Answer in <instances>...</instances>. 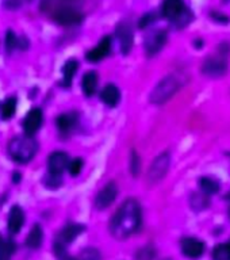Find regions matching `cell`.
Masks as SVG:
<instances>
[{
    "instance_id": "obj_1",
    "label": "cell",
    "mask_w": 230,
    "mask_h": 260,
    "mask_svg": "<svg viewBox=\"0 0 230 260\" xmlns=\"http://www.w3.org/2000/svg\"><path fill=\"white\" fill-rule=\"evenodd\" d=\"M142 225V209L137 199L129 198L118 207L110 221V233L114 239L126 240L137 233Z\"/></svg>"
},
{
    "instance_id": "obj_2",
    "label": "cell",
    "mask_w": 230,
    "mask_h": 260,
    "mask_svg": "<svg viewBox=\"0 0 230 260\" xmlns=\"http://www.w3.org/2000/svg\"><path fill=\"white\" fill-rule=\"evenodd\" d=\"M7 152L12 161L18 164H27L36 157L38 152V142L34 140V137H28L24 134L16 136L8 142Z\"/></svg>"
},
{
    "instance_id": "obj_3",
    "label": "cell",
    "mask_w": 230,
    "mask_h": 260,
    "mask_svg": "<svg viewBox=\"0 0 230 260\" xmlns=\"http://www.w3.org/2000/svg\"><path fill=\"white\" fill-rule=\"evenodd\" d=\"M161 15L176 28H184L194 19L192 11L184 0H162Z\"/></svg>"
},
{
    "instance_id": "obj_4",
    "label": "cell",
    "mask_w": 230,
    "mask_h": 260,
    "mask_svg": "<svg viewBox=\"0 0 230 260\" xmlns=\"http://www.w3.org/2000/svg\"><path fill=\"white\" fill-rule=\"evenodd\" d=\"M180 81L176 76L170 75L166 76L162 80L157 83V85L152 89L150 92V102L153 105H164L166 102H168L171 98L174 96L175 93L180 89Z\"/></svg>"
},
{
    "instance_id": "obj_5",
    "label": "cell",
    "mask_w": 230,
    "mask_h": 260,
    "mask_svg": "<svg viewBox=\"0 0 230 260\" xmlns=\"http://www.w3.org/2000/svg\"><path fill=\"white\" fill-rule=\"evenodd\" d=\"M54 23L71 27V26H77L84 20V14L79 8L73 6H60L53 11L52 15Z\"/></svg>"
},
{
    "instance_id": "obj_6",
    "label": "cell",
    "mask_w": 230,
    "mask_h": 260,
    "mask_svg": "<svg viewBox=\"0 0 230 260\" xmlns=\"http://www.w3.org/2000/svg\"><path fill=\"white\" fill-rule=\"evenodd\" d=\"M167 41H168V32L164 28H156L148 32L144 40V49H145L146 56L153 57L161 52Z\"/></svg>"
},
{
    "instance_id": "obj_7",
    "label": "cell",
    "mask_w": 230,
    "mask_h": 260,
    "mask_svg": "<svg viewBox=\"0 0 230 260\" xmlns=\"http://www.w3.org/2000/svg\"><path fill=\"white\" fill-rule=\"evenodd\" d=\"M171 167V153L170 152H162L154 158L150 164L149 172H148V180L149 183L154 184L166 178L167 172Z\"/></svg>"
},
{
    "instance_id": "obj_8",
    "label": "cell",
    "mask_w": 230,
    "mask_h": 260,
    "mask_svg": "<svg viewBox=\"0 0 230 260\" xmlns=\"http://www.w3.org/2000/svg\"><path fill=\"white\" fill-rule=\"evenodd\" d=\"M115 36L119 42V49L123 56H127L132 49H133L134 44V32L132 24L127 20H119V23L117 24L115 28Z\"/></svg>"
},
{
    "instance_id": "obj_9",
    "label": "cell",
    "mask_w": 230,
    "mask_h": 260,
    "mask_svg": "<svg viewBox=\"0 0 230 260\" xmlns=\"http://www.w3.org/2000/svg\"><path fill=\"white\" fill-rule=\"evenodd\" d=\"M118 186L115 182L106 183L105 187H102L101 191L95 197V207L97 210H106L107 207L111 206L118 197Z\"/></svg>"
},
{
    "instance_id": "obj_10",
    "label": "cell",
    "mask_w": 230,
    "mask_h": 260,
    "mask_svg": "<svg viewBox=\"0 0 230 260\" xmlns=\"http://www.w3.org/2000/svg\"><path fill=\"white\" fill-rule=\"evenodd\" d=\"M44 123V111L40 107H32L23 119L22 127H23V134L28 137H34L41 126Z\"/></svg>"
},
{
    "instance_id": "obj_11",
    "label": "cell",
    "mask_w": 230,
    "mask_h": 260,
    "mask_svg": "<svg viewBox=\"0 0 230 260\" xmlns=\"http://www.w3.org/2000/svg\"><path fill=\"white\" fill-rule=\"evenodd\" d=\"M113 52V38L110 36H105L96 46H93L91 50L85 53V58L89 62H101L111 54Z\"/></svg>"
},
{
    "instance_id": "obj_12",
    "label": "cell",
    "mask_w": 230,
    "mask_h": 260,
    "mask_svg": "<svg viewBox=\"0 0 230 260\" xmlns=\"http://www.w3.org/2000/svg\"><path fill=\"white\" fill-rule=\"evenodd\" d=\"M84 231L85 225H83V223L69 222L57 233V236L54 237V241L64 245V247H68L69 244H72L81 233H84Z\"/></svg>"
},
{
    "instance_id": "obj_13",
    "label": "cell",
    "mask_w": 230,
    "mask_h": 260,
    "mask_svg": "<svg viewBox=\"0 0 230 260\" xmlns=\"http://www.w3.org/2000/svg\"><path fill=\"white\" fill-rule=\"evenodd\" d=\"M227 62L221 56L209 57L202 65V72L209 77H219L226 73Z\"/></svg>"
},
{
    "instance_id": "obj_14",
    "label": "cell",
    "mask_w": 230,
    "mask_h": 260,
    "mask_svg": "<svg viewBox=\"0 0 230 260\" xmlns=\"http://www.w3.org/2000/svg\"><path fill=\"white\" fill-rule=\"evenodd\" d=\"M71 161L68 153L64 150H56L50 153L48 157V172L56 175H62L68 168V164Z\"/></svg>"
},
{
    "instance_id": "obj_15",
    "label": "cell",
    "mask_w": 230,
    "mask_h": 260,
    "mask_svg": "<svg viewBox=\"0 0 230 260\" xmlns=\"http://www.w3.org/2000/svg\"><path fill=\"white\" fill-rule=\"evenodd\" d=\"M180 248L188 259H199L205 252V243L195 237H184L180 241Z\"/></svg>"
},
{
    "instance_id": "obj_16",
    "label": "cell",
    "mask_w": 230,
    "mask_h": 260,
    "mask_svg": "<svg viewBox=\"0 0 230 260\" xmlns=\"http://www.w3.org/2000/svg\"><path fill=\"white\" fill-rule=\"evenodd\" d=\"M24 225V211L19 205H14L8 211L7 229L10 235H18Z\"/></svg>"
},
{
    "instance_id": "obj_17",
    "label": "cell",
    "mask_w": 230,
    "mask_h": 260,
    "mask_svg": "<svg viewBox=\"0 0 230 260\" xmlns=\"http://www.w3.org/2000/svg\"><path fill=\"white\" fill-rule=\"evenodd\" d=\"M79 123V114L75 111L62 113L56 118V126L61 134H69Z\"/></svg>"
},
{
    "instance_id": "obj_18",
    "label": "cell",
    "mask_w": 230,
    "mask_h": 260,
    "mask_svg": "<svg viewBox=\"0 0 230 260\" xmlns=\"http://www.w3.org/2000/svg\"><path fill=\"white\" fill-rule=\"evenodd\" d=\"M101 101L110 109L117 107L121 102V89L118 88V85L114 84V83L106 84L101 91Z\"/></svg>"
},
{
    "instance_id": "obj_19",
    "label": "cell",
    "mask_w": 230,
    "mask_h": 260,
    "mask_svg": "<svg viewBox=\"0 0 230 260\" xmlns=\"http://www.w3.org/2000/svg\"><path fill=\"white\" fill-rule=\"evenodd\" d=\"M97 84H99V76L95 71H88L83 75L81 79V89L87 98L93 96L97 91Z\"/></svg>"
},
{
    "instance_id": "obj_20",
    "label": "cell",
    "mask_w": 230,
    "mask_h": 260,
    "mask_svg": "<svg viewBox=\"0 0 230 260\" xmlns=\"http://www.w3.org/2000/svg\"><path fill=\"white\" fill-rule=\"evenodd\" d=\"M79 61L76 58H69L64 62L62 68H61V75H62V85L65 88H71L72 85L73 77L79 71Z\"/></svg>"
},
{
    "instance_id": "obj_21",
    "label": "cell",
    "mask_w": 230,
    "mask_h": 260,
    "mask_svg": "<svg viewBox=\"0 0 230 260\" xmlns=\"http://www.w3.org/2000/svg\"><path fill=\"white\" fill-rule=\"evenodd\" d=\"M18 110V98L15 95H10L0 105V117L3 121H10L15 117Z\"/></svg>"
},
{
    "instance_id": "obj_22",
    "label": "cell",
    "mask_w": 230,
    "mask_h": 260,
    "mask_svg": "<svg viewBox=\"0 0 230 260\" xmlns=\"http://www.w3.org/2000/svg\"><path fill=\"white\" fill-rule=\"evenodd\" d=\"M42 243H44V231L40 223H34L26 237V247L30 249H38Z\"/></svg>"
},
{
    "instance_id": "obj_23",
    "label": "cell",
    "mask_w": 230,
    "mask_h": 260,
    "mask_svg": "<svg viewBox=\"0 0 230 260\" xmlns=\"http://www.w3.org/2000/svg\"><path fill=\"white\" fill-rule=\"evenodd\" d=\"M64 183V179H62V175H56L50 174L46 171V174L42 176V186L46 188V190L56 191L58 190Z\"/></svg>"
},
{
    "instance_id": "obj_24",
    "label": "cell",
    "mask_w": 230,
    "mask_h": 260,
    "mask_svg": "<svg viewBox=\"0 0 230 260\" xmlns=\"http://www.w3.org/2000/svg\"><path fill=\"white\" fill-rule=\"evenodd\" d=\"M15 248V243L11 239L0 236V260H11Z\"/></svg>"
},
{
    "instance_id": "obj_25",
    "label": "cell",
    "mask_w": 230,
    "mask_h": 260,
    "mask_svg": "<svg viewBox=\"0 0 230 260\" xmlns=\"http://www.w3.org/2000/svg\"><path fill=\"white\" fill-rule=\"evenodd\" d=\"M199 187L206 195L217 194L219 191V183L215 179L209 178V176H203V178L199 179Z\"/></svg>"
},
{
    "instance_id": "obj_26",
    "label": "cell",
    "mask_w": 230,
    "mask_h": 260,
    "mask_svg": "<svg viewBox=\"0 0 230 260\" xmlns=\"http://www.w3.org/2000/svg\"><path fill=\"white\" fill-rule=\"evenodd\" d=\"M209 203H210V202H209V198H207V195L205 194V192H203V194H198V192H194V194L191 195L190 205L195 211L205 210V209L209 206Z\"/></svg>"
},
{
    "instance_id": "obj_27",
    "label": "cell",
    "mask_w": 230,
    "mask_h": 260,
    "mask_svg": "<svg viewBox=\"0 0 230 260\" xmlns=\"http://www.w3.org/2000/svg\"><path fill=\"white\" fill-rule=\"evenodd\" d=\"M129 171L130 175L133 178H137L140 172H141V157L136 149L130 150V158H129Z\"/></svg>"
},
{
    "instance_id": "obj_28",
    "label": "cell",
    "mask_w": 230,
    "mask_h": 260,
    "mask_svg": "<svg viewBox=\"0 0 230 260\" xmlns=\"http://www.w3.org/2000/svg\"><path fill=\"white\" fill-rule=\"evenodd\" d=\"M53 253L58 260H79V257H75L67 251V247L56 243V241L53 243Z\"/></svg>"
},
{
    "instance_id": "obj_29",
    "label": "cell",
    "mask_w": 230,
    "mask_h": 260,
    "mask_svg": "<svg viewBox=\"0 0 230 260\" xmlns=\"http://www.w3.org/2000/svg\"><path fill=\"white\" fill-rule=\"evenodd\" d=\"M4 48L8 54H11L15 49H18V37L14 30H7L6 32V40H4Z\"/></svg>"
},
{
    "instance_id": "obj_30",
    "label": "cell",
    "mask_w": 230,
    "mask_h": 260,
    "mask_svg": "<svg viewBox=\"0 0 230 260\" xmlns=\"http://www.w3.org/2000/svg\"><path fill=\"white\" fill-rule=\"evenodd\" d=\"M83 168H84V160L81 157H75L69 161L67 170H68L69 175H71L72 178H76V176H79V175L81 174Z\"/></svg>"
},
{
    "instance_id": "obj_31",
    "label": "cell",
    "mask_w": 230,
    "mask_h": 260,
    "mask_svg": "<svg viewBox=\"0 0 230 260\" xmlns=\"http://www.w3.org/2000/svg\"><path fill=\"white\" fill-rule=\"evenodd\" d=\"M213 260H230L229 244H218L213 251Z\"/></svg>"
},
{
    "instance_id": "obj_32",
    "label": "cell",
    "mask_w": 230,
    "mask_h": 260,
    "mask_svg": "<svg viewBox=\"0 0 230 260\" xmlns=\"http://www.w3.org/2000/svg\"><path fill=\"white\" fill-rule=\"evenodd\" d=\"M156 257V249L152 245L141 247L136 252V260H154Z\"/></svg>"
},
{
    "instance_id": "obj_33",
    "label": "cell",
    "mask_w": 230,
    "mask_h": 260,
    "mask_svg": "<svg viewBox=\"0 0 230 260\" xmlns=\"http://www.w3.org/2000/svg\"><path fill=\"white\" fill-rule=\"evenodd\" d=\"M77 257H79V260H102L101 251L93 247L84 248Z\"/></svg>"
},
{
    "instance_id": "obj_34",
    "label": "cell",
    "mask_w": 230,
    "mask_h": 260,
    "mask_svg": "<svg viewBox=\"0 0 230 260\" xmlns=\"http://www.w3.org/2000/svg\"><path fill=\"white\" fill-rule=\"evenodd\" d=\"M157 20V15H156V12L149 11L144 14V15L138 19V28H148L149 26L154 23Z\"/></svg>"
},
{
    "instance_id": "obj_35",
    "label": "cell",
    "mask_w": 230,
    "mask_h": 260,
    "mask_svg": "<svg viewBox=\"0 0 230 260\" xmlns=\"http://www.w3.org/2000/svg\"><path fill=\"white\" fill-rule=\"evenodd\" d=\"M22 0H4V7L8 10H16L22 6Z\"/></svg>"
},
{
    "instance_id": "obj_36",
    "label": "cell",
    "mask_w": 230,
    "mask_h": 260,
    "mask_svg": "<svg viewBox=\"0 0 230 260\" xmlns=\"http://www.w3.org/2000/svg\"><path fill=\"white\" fill-rule=\"evenodd\" d=\"M30 46V41L27 40V37H18V49L19 50H27Z\"/></svg>"
},
{
    "instance_id": "obj_37",
    "label": "cell",
    "mask_w": 230,
    "mask_h": 260,
    "mask_svg": "<svg viewBox=\"0 0 230 260\" xmlns=\"http://www.w3.org/2000/svg\"><path fill=\"white\" fill-rule=\"evenodd\" d=\"M11 180L14 184H19L20 180H22V174H20L19 171H14V172H12Z\"/></svg>"
},
{
    "instance_id": "obj_38",
    "label": "cell",
    "mask_w": 230,
    "mask_h": 260,
    "mask_svg": "<svg viewBox=\"0 0 230 260\" xmlns=\"http://www.w3.org/2000/svg\"><path fill=\"white\" fill-rule=\"evenodd\" d=\"M211 16H213V18H214V19L218 20L219 23H225V22H223V20H227L226 16L218 15V14H217V12H213V14H211Z\"/></svg>"
},
{
    "instance_id": "obj_39",
    "label": "cell",
    "mask_w": 230,
    "mask_h": 260,
    "mask_svg": "<svg viewBox=\"0 0 230 260\" xmlns=\"http://www.w3.org/2000/svg\"><path fill=\"white\" fill-rule=\"evenodd\" d=\"M226 199H229V201H230V192H229V194H227V197H226Z\"/></svg>"
},
{
    "instance_id": "obj_40",
    "label": "cell",
    "mask_w": 230,
    "mask_h": 260,
    "mask_svg": "<svg viewBox=\"0 0 230 260\" xmlns=\"http://www.w3.org/2000/svg\"><path fill=\"white\" fill-rule=\"evenodd\" d=\"M2 203H3V201H2V199H0V206H2Z\"/></svg>"
},
{
    "instance_id": "obj_41",
    "label": "cell",
    "mask_w": 230,
    "mask_h": 260,
    "mask_svg": "<svg viewBox=\"0 0 230 260\" xmlns=\"http://www.w3.org/2000/svg\"><path fill=\"white\" fill-rule=\"evenodd\" d=\"M162 260H172V259H170V257H167V259H162Z\"/></svg>"
},
{
    "instance_id": "obj_42",
    "label": "cell",
    "mask_w": 230,
    "mask_h": 260,
    "mask_svg": "<svg viewBox=\"0 0 230 260\" xmlns=\"http://www.w3.org/2000/svg\"><path fill=\"white\" fill-rule=\"evenodd\" d=\"M227 244H229V248H230V241H229V243H227Z\"/></svg>"
},
{
    "instance_id": "obj_43",
    "label": "cell",
    "mask_w": 230,
    "mask_h": 260,
    "mask_svg": "<svg viewBox=\"0 0 230 260\" xmlns=\"http://www.w3.org/2000/svg\"><path fill=\"white\" fill-rule=\"evenodd\" d=\"M225 2H230V0H225Z\"/></svg>"
},
{
    "instance_id": "obj_44",
    "label": "cell",
    "mask_w": 230,
    "mask_h": 260,
    "mask_svg": "<svg viewBox=\"0 0 230 260\" xmlns=\"http://www.w3.org/2000/svg\"><path fill=\"white\" fill-rule=\"evenodd\" d=\"M229 217H230V210H229Z\"/></svg>"
}]
</instances>
